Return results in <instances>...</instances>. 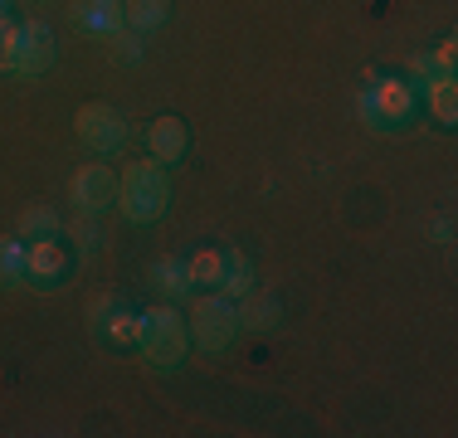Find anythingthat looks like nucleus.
I'll use <instances>...</instances> for the list:
<instances>
[{
  "mask_svg": "<svg viewBox=\"0 0 458 438\" xmlns=\"http://www.w3.org/2000/svg\"><path fill=\"white\" fill-rule=\"evenodd\" d=\"M117 210H123L132 224H157L161 215L171 210V175L161 161H132L123 175H117Z\"/></svg>",
  "mask_w": 458,
  "mask_h": 438,
  "instance_id": "f257e3e1",
  "label": "nucleus"
},
{
  "mask_svg": "<svg viewBox=\"0 0 458 438\" xmlns=\"http://www.w3.org/2000/svg\"><path fill=\"white\" fill-rule=\"evenodd\" d=\"M137 350L151 370H181L185 356H191V326L176 307H151L141 312V336Z\"/></svg>",
  "mask_w": 458,
  "mask_h": 438,
  "instance_id": "f03ea898",
  "label": "nucleus"
},
{
  "mask_svg": "<svg viewBox=\"0 0 458 438\" xmlns=\"http://www.w3.org/2000/svg\"><path fill=\"white\" fill-rule=\"evenodd\" d=\"M420 93L405 79H386V73H366V88L356 97V113L370 131H400L414 117Z\"/></svg>",
  "mask_w": 458,
  "mask_h": 438,
  "instance_id": "7ed1b4c3",
  "label": "nucleus"
},
{
  "mask_svg": "<svg viewBox=\"0 0 458 438\" xmlns=\"http://www.w3.org/2000/svg\"><path fill=\"white\" fill-rule=\"evenodd\" d=\"M185 326H191V346L205 350V356H225V350L234 346V336L244 332V326H239V307L229 302L225 292L195 298L191 316H185Z\"/></svg>",
  "mask_w": 458,
  "mask_h": 438,
  "instance_id": "20e7f679",
  "label": "nucleus"
},
{
  "mask_svg": "<svg viewBox=\"0 0 458 438\" xmlns=\"http://www.w3.org/2000/svg\"><path fill=\"white\" fill-rule=\"evenodd\" d=\"M54 29L45 20H25V25H15V39L0 49V69L10 73V79H39V73L54 69Z\"/></svg>",
  "mask_w": 458,
  "mask_h": 438,
  "instance_id": "39448f33",
  "label": "nucleus"
},
{
  "mask_svg": "<svg viewBox=\"0 0 458 438\" xmlns=\"http://www.w3.org/2000/svg\"><path fill=\"white\" fill-rule=\"evenodd\" d=\"M73 131H79V141L98 156H113V151L127 147V117L117 113L113 103H89L73 113Z\"/></svg>",
  "mask_w": 458,
  "mask_h": 438,
  "instance_id": "423d86ee",
  "label": "nucleus"
},
{
  "mask_svg": "<svg viewBox=\"0 0 458 438\" xmlns=\"http://www.w3.org/2000/svg\"><path fill=\"white\" fill-rule=\"evenodd\" d=\"M69 200H73V210L79 215H103V210H113L117 205V171L107 166V161H89V166H79L73 171V181H69Z\"/></svg>",
  "mask_w": 458,
  "mask_h": 438,
  "instance_id": "0eeeda50",
  "label": "nucleus"
},
{
  "mask_svg": "<svg viewBox=\"0 0 458 438\" xmlns=\"http://www.w3.org/2000/svg\"><path fill=\"white\" fill-rule=\"evenodd\" d=\"M69 273V248L59 239H30L25 244V282L35 288H54Z\"/></svg>",
  "mask_w": 458,
  "mask_h": 438,
  "instance_id": "6e6552de",
  "label": "nucleus"
},
{
  "mask_svg": "<svg viewBox=\"0 0 458 438\" xmlns=\"http://www.w3.org/2000/svg\"><path fill=\"white\" fill-rule=\"evenodd\" d=\"M69 20H73V29L98 35V39H113L117 29H127L123 0H73V5H69Z\"/></svg>",
  "mask_w": 458,
  "mask_h": 438,
  "instance_id": "1a4fd4ad",
  "label": "nucleus"
},
{
  "mask_svg": "<svg viewBox=\"0 0 458 438\" xmlns=\"http://www.w3.org/2000/svg\"><path fill=\"white\" fill-rule=\"evenodd\" d=\"M147 151H151V161H161V166L185 161V151H191V131H185L181 117H157V122L147 127Z\"/></svg>",
  "mask_w": 458,
  "mask_h": 438,
  "instance_id": "9d476101",
  "label": "nucleus"
},
{
  "mask_svg": "<svg viewBox=\"0 0 458 438\" xmlns=\"http://www.w3.org/2000/svg\"><path fill=\"white\" fill-rule=\"evenodd\" d=\"M239 307V326L244 332H274V326L283 322V302L274 298V292H244V298L234 302Z\"/></svg>",
  "mask_w": 458,
  "mask_h": 438,
  "instance_id": "9b49d317",
  "label": "nucleus"
},
{
  "mask_svg": "<svg viewBox=\"0 0 458 438\" xmlns=\"http://www.w3.org/2000/svg\"><path fill=\"white\" fill-rule=\"evenodd\" d=\"M220 292L229 302H239L244 292H254V263L244 248H225V273H220Z\"/></svg>",
  "mask_w": 458,
  "mask_h": 438,
  "instance_id": "f8f14e48",
  "label": "nucleus"
},
{
  "mask_svg": "<svg viewBox=\"0 0 458 438\" xmlns=\"http://www.w3.org/2000/svg\"><path fill=\"white\" fill-rule=\"evenodd\" d=\"M420 93L429 103L434 122H444V127L458 122V79H429V83H420Z\"/></svg>",
  "mask_w": 458,
  "mask_h": 438,
  "instance_id": "ddd939ff",
  "label": "nucleus"
},
{
  "mask_svg": "<svg viewBox=\"0 0 458 438\" xmlns=\"http://www.w3.org/2000/svg\"><path fill=\"white\" fill-rule=\"evenodd\" d=\"M123 20L137 35H151L171 20V0H123Z\"/></svg>",
  "mask_w": 458,
  "mask_h": 438,
  "instance_id": "4468645a",
  "label": "nucleus"
},
{
  "mask_svg": "<svg viewBox=\"0 0 458 438\" xmlns=\"http://www.w3.org/2000/svg\"><path fill=\"white\" fill-rule=\"evenodd\" d=\"M151 282H157L171 302H181V298H191V292H195L191 273H185V258H161L157 268H151Z\"/></svg>",
  "mask_w": 458,
  "mask_h": 438,
  "instance_id": "2eb2a0df",
  "label": "nucleus"
},
{
  "mask_svg": "<svg viewBox=\"0 0 458 438\" xmlns=\"http://www.w3.org/2000/svg\"><path fill=\"white\" fill-rule=\"evenodd\" d=\"M185 273H191L195 288H220V273H225V248H195L185 258Z\"/></svg>",
  "mask_w": 458,
  "mask_h": 438,
  "instance_id": "dca6fc26",
  "label": "nucleus"
},
{
  "mask_svg": "<svg viewBox=\"0 0 458 438\" xmlns=\"http://www.w3.org/2000/svg\"><path fill=\"white\" fill-rule=\"evenodd\" d=\"M15 234L25 239V244H30V239H59V234H64V224H59V215H54L49 205H30V210L20 215Z\"/></svg>",
  "mask_w": 458,
  "mask_h": 438,
  "instance_id": "f3484780",
  "label": "nucleus"
},
{
  "mask_svg": "<svg viewBox=\"0 0 458 438\" xmlns=\"http://www.w3.org/2000/svg\"><path fill=\"white\" fill-rule=\"evenodd\" d=\"M25 282V239L5 234L0 239V288H20Z\"/></svg>",
  "mask_w": 458,
  "mask_h": 438,
  "instance_id": "a211bd4d",
  "label": "nucleus"
},
{
  "mask_svg": "<svg viewBox=\"0 0 458 438\" xmlns=\"http://www.w3.org/2000/svg\"><path fill=\"white\" fill-rule=\"evenodd\" d=\"M137 336H141V312H123V307H117V312L107 316V326H103V341L137 350Z\"/></svg>",
  "mask_w": 458,
  "mask_h": 438,
  "instance_id": "6ab92c4d",
  "label": "nucleus"
},
{
  "mask_svg": "<svg viewBox=\"0 0 458 438\" xmlns=\"http://www.w3.org/2000/svg\"><path fill=\"white\" fill-rule=\"evenodd\" d=\"M107 49H113V59H123V63H141V59H147V39H141L137 29H117V35L107 39Z\"/></svg>",
  "mask_w": 458,
  "mask_h": 438,
  "instance_id": "aec40b11",
  "label": "nucleus"
},
{
  "mask_svg": "<svg viewBox=\"0 0 458 438\" xmlns=\"http://www.w3.org/2000/svg\"><path fill=\"white\" fill-rule=\"evenodd\" d=\"M113 312H117V298H107V292L89 302V326H93L98 336H103V326H107V316H113Z\"/></svg>",
  "mask_w": 458,
  "mask_h": 438,
  "instance_id": "412c9836",
  "label": "nucleus"
},
{
  "mask_svg": "<svg viewBox=\"0 0 458 438\" xmlns=\"http://www.w3.org/2000/svg\"><path fill=\"white\" fill-rule=\"evenodd\" d=\"M69 234H73V244H79V254H93V244H98V229L89 224V215H83V219H73V229H69Z\"/></svg>",
  "mask_w": 458,
  "mask_h": 438,
  "instance_id": "4be33fe9",
  "label": "nucleus"
},
{
  "mask_svg": "<svg viewBox=\"0 0 458 438\" xmlns=\"http://www.w3.org/2000/svg\"><path fill=\"white\" fill-rule=\"evenodd\" d=\"M449 239H454V219L439 215V219H434V244H449Z\"/></svg>",
  "mask_w": 458,
  "mask_h": 438,
  "instance_id": "5701e85b",
  "label": "nucleus"
},
{
  "mask_svg": "<svg viewBox=\"0 0 458 438\" xmlns=\"http://www.w3.org/2000/svg\"><path fill=\"white\" fill-rule=\"evenodd\" d=\"M10 39H15V20H10L5 10H0V49H5Z\"/></svg>",
  "mask_w": 458,
  "mask_h": 438,
  "instance_id": "b1692460",
  "label": "nucleus"
},
{
  "mask_svg": "<svg viewBox=\"0 0 458 438\" xmlns=\"http://www.w3.org/2000/svg\"><path fill=\"white\" fill-rule=\"evenodd\" d=\"M5 5H10V0H0V10H5Z\"/></svg>",
  "mask_w": 458,
  "mask_h": 438,
  "instance_id": "393cba45",
  "label": "nucleus"
}]
</instances>
